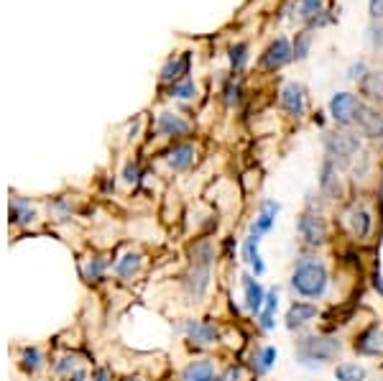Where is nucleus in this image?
<instances>
[{"label":"nucleus","instance_id":"obj_1","mask_svg":"<svg viewBox=\"0 0 383 381\" xmlns=\"http://www.w3.org/2000/svg\"><path fill=\"white\" fill-rule=\"evenodd\" d=\"M217 261V246L212 238H194L187 246V271L179 279L184 302L189 305H200L205 297L209 295L212 287V269Z\"/></svg>","mask_w":383,"mask_h":381},{"label":"nucleus","instance_id":"obj_2","mask_svg":"<svg viewBox=\"0 0 383 381\" xmlns=\"http://www.w3.org/2000/svg\"><path fill=\"white\" fill-rule=\"evenodd\" d=\"M342 351H345V343L337 333H299V338L294 343V361L301 369L317 371V369H325L327 364L337 361Z\"/></svg>","mask_w":383,"mask_h":381},{"label":"nucleus","instance_id":"obj_3","mask_svg":"<svg viewBox=\"0 0 383 381\" xmlns=\"http://www.w3.org/2000/svg\"><path fill=\"white\" fill-rule=\"evenodd\" d=\"M330 269L327 263L315 254H304L297 259L289 277V287L299 299L307 302H317V299H325L330 292Z\"/></svg>","mask_w":383,"mask_h":381},{"label":"nucleus","instance_id":"obj_4","mask_svg":"<svg viewBox=\"0 0 383 381\" xmlns=\"http://www.w3.org/2000/svg\"><path fill=\"white\" fill-rule=\"evenodd\" d=\"M297 233L304 248H312V251L325 248L330 243V221L325 218V212L301 210L297 218Z\"/></svg>","mask_w":383,"mask_h":381},{"label":"nucleus","instance_id":"obj_5","mask_svg":"<svg viewBox=\"0 0 383 381\" xmlns=\"http://www.w3.org/2000/svg\"><path fill=\"white\" fill-rule=\"evenodd\" d=\"M322 146H325V154L337 164V167H350L355 154L360 151V138L358 133H350V131H327L322 136Z\"/></svg>","mask_w":383,"mask_h":381},{"label":"nucleus","instance_id":"obj_6","mask_svg":"<svg viewBox=\"0 0 383 381\" xmlns=\"http://www.w3.org/2000/svg\"><path fill=\"white\" fill-rule=\"evenodd\" d=\"M179 333H182L187 343L194 346L197 351H207V348H215L220 343V328L217 322H212L209 317H187V320L179 322Z\"/></svg>","mask_w":383,"mask_h":381},{"label":"nucleus","instance_id":"obj_7","mask_svg":"<svg viewBox=\"0 0 383 381\" xmlns=\"http://www.w3.org/2000/svg\"><path fill=\"white\" fill-rule=\"evenodd\" d=\"M342 223H345V228H348V233L358 243H363V241H368L371 238V233H373V212H371V207H366L363 203H353L348 207V210L342 212Z\"/></svg>","mask_w":383,"mask_h":381},{"label":"nucleus","instance_id":"obj_8","mask_svg":"<svg viewBox=\"0 0 383 381\" xmlns=\"http://www.w3.org/2000/svg\"><path fill=\"white\" fill-rule=\"evenodd\" d=\"M317 187H319V195L330 200V203H337L345 197V185H342V171L340 167L335 164L330 156L322 159L319 164V174H317Z\"/></svg>","mask_w":383,"mask_h":381},{"label":"nucleus","instance_id":"obj_9","mask_svg":"<svg viewBox=\"0 0 383 381\" xmlns=\"http://www.w3.org/2000/svg\"><path fill=\"white\" fill-rule=\"evenodd\" d=\"M319 317V307L317 302H307V299H294L286 315H283V328L289 333H304L312 322Z\"/></svg>","mask_w":383,"mask_h":381},{"label":"nucleus","instance_id":"obj_10","mask_svg":"<svg viewBox=\"0 0 383 381\" xmlns=\"http://www.w3.org/2000/svg\"><path fill=\"white\" fill-rule=\"evenodd\" d=\"M360 97L353 93H335L330 100V118L337 128H350L355 126V113H358Z\"/></svg>","mask_w":383,"mask_h":381},{"label":"nucleus","instance_id":"obj_11","mask_svg":"<svg viewBox=\"0 0 383 381\" xmlns=\"http://www.w3.org/2000/svg\"><path fill=\"white\" fill-rule=\"evenodd\" d=\"M353 351L363 358H378L383 356V325L378 320H373L368 328L355 335L353 340Z\"/></svg>","mask_w":383,"mask_h":381},{"label":"nucleus","instance_id":"obj_12","mask_svg":"<svg viewBox=\"0 0 383 381\" xmlns=\"http://www.w3.org/2000/svg\"><path fill=\"white\" fill-rule=\"evenodd\" d=\"M143 266H146V256L138 248H125L123 254L118 256L115 263H113V271H115L118 281H136L143 274Z\"/></svg>","mask_w":383,"mask_h":381},{"label":"nucleus","instance_id":"obj_13","mask_svg":"<svg viewBox=\"0 0 383 381\" xmlns=\"http://www.w3.org/2000/svg\"><path fill=\"white\" fill-rule=\"evenodd\" d=\"M279 212H281V203H276V200H261L259 203V212H256V218L250 221L248 225V236H256L263 241V236H268L276 225V218H279Z\"/></svg>","mask_w":383,"mask_h":381},{"label":"nucleus","instance_id":"obj_14","mask_svg":"<svg viewBox=\"0 0 383 381\" xmlns=\"http://www.w3.org/2000/svg\"><path fill=\"white\" fill-rule=\"evenodd\" d=\"M355 126L368 141H383V113L375 111L373 105L360 102L358 113H355Z\"/></svg>","mask_w":383,"mask_h":381},{"label":"nucleus","instance_id":"obj_15","mask_svg":"<svg viewBox=\"0 0 383 381\" xmlns=\"http://www.w3.org/2000/svg\"><path fill=\"white\" fill-rule=\"evenodd\" d=\"M241 287H243V307H245V313H250L253 317H259V313L263 310L266 305V292L268 289L261 284L253 274H241Z\"/></svg>","mask_w":383,"mask_h":381},{"label":"nucleus","instance_id":"obj_16","mask_svg":"<svg viewBox=\"0 0 383 381\" xmlns=\"http://www.w3.org/2000/svg\"><path fill=\"white\" fill-rule=\"evenodd\" d=\"M276 361H279V348L276 346H256L250 351L248 356V369L253 376H266L276 369Z\"/></svg>","mask_w":383,"mask_h":381},{"label":"nucleus","instance_id":"obj_17","mask_svg":"<svg viewBox=\"0 0 383 381\" xmlns=\"http://www.w3.org/2000/svg\"><path fill=\"white\" fill-rule=\"evenodd\" d=\"M220 371L212 358L202 356V358H192L189 364L179 371V381H217Z\"/></svg>","mask_w":383,"mask_h":381},{"label":"nucleus","instance_id":"obj_18","mask_svg":"<svg viewBox=\"0 0 383 381\" xmlns=\"http://www.w3.org/2000/svg\"><path fill=\"white\" fill-rule=\"evenodd\" d=\"M292 59H294V49L289 46V41H286L283 36H279L276 41H271L266 54L261 57V67L268 69V72H276V69L286 67Z\"/></svg>","mask_w":383,"mask_h":381},{"label":"nucleus","instance_id":"obj_19","mask_svg":"<svg viewBox=\"0 0 383 381\" xmlns=\"http://www.w3.org/2000/svg\"><path fill=\"white\" fill-rule=\"evenodd\" d=\"M281 108L294 118H301L307 113V90L299 82H286L281 90Z\"/></svg>","mask_w":383,"mask_h":381},{"label":"nucleus","instance_id":"obj_20","mask_svg":"<svg viewBox=\"0 0 383 381\" xmlns=\"http://www.w3.org/2000/svg\"><path fill=\"white\" fill-rule=\"evenodd\" d=\"M110 266H113V261H108V256L92 254L80 261V274H82V279L87 281V284L97 287V284L105 281V274H108Z\"/></svg>","mask_w":383,"mask_h":381},{"label":"nucleus","instance_id":"obj_21","mask_svg":"<svg viewBox=\"0 0 383 381\" xmlns=\"http://www.w3.org/2000/svg\"><path fill=\"white\" fill-rule=\"evenodd\" d=\"M241 254H243V261L250 266V274H253L256 279H261V277L266 274V261H263V256H261V238L245 233V238H243V243H241Z\"/></svg>","mask_w":383,"mask_h":381},{"label":"nucleus","instance_id":"obj_22","mask_svg":"<svg viewBox=\"0 0 383 381\" xmlns=\"http://www.w3.org/2000/svg\"><path fill=\"white\" fill-rule=\"evenodd\" d=\"M16 364L26 376H39L44 371V366H46V353L39 346H24L18 348Z\"/></svg>","mask_w":383,"mask_h":381},{"label":"nucleus","instance_id":"obj_23","mask_svg":"<svg viewBox=\"0 0 383 381\" xmlns=\"http://www.w3.org/2000/svg\"><path fill=\"white\" fill-rule=\"evenodd\" d=\"M36 221H39V212L31 200H26V197L10 200V225L13 228H31Z\"/></svg>","mask_w":383,"mask_h":381},{"label":"nucleus","instance_id":"obj_24","mask_svg":"<svg viewBox=\"0 0 383 381\" xmlns=\"http://www.w3.org/2000/svg\"><path fill=\"white\" fill-rule=\"evenodd\" d=\"M156 131L167 138H182L192 131V123L179 113H161L156 120Z\"/></svg>","mask_w":383,"mask_h":381},{"label":"nucleus","instance_id":"obj_25","mask_svg":"<svg viewBox=\"0 0 383 381\" xmlns=\"http://www.w3.org/2000/svg\"><path fill=\"white\" fill-rule=\"evenodd\" d=\"M194 156H197V151H194V146H192V144L174 146V149L169 151V156H167L169 169L174 171V174H182V171H187L192 164H194Z\"/></svg>","mask_w":383,"mask_h":381},{"label":"nucleus","instance_id":"obj_26","mask_svg":"<svg viewBox=\"0 0 383 381\" xmlns=\"http://www.w3.org/2000/svg\"><path fill=\"white\" fill-rule=\"evenodd\" d=\"M360 95L371 102H383V69H371L360 80Z\"/></svg>","mask_w":383,"mask_h":381},{"label":"nucleus","instance_id":"obj_27","mask_svg":"<svg viewBox=\"0 0 383 381\" xmlns=\"http://www.w3.org/2000/svg\"><path fill=\"white\" fill-rule=\"evenodd\" d=\"M80 369H84L80 353L67 351V353H59V356L51 358V371H54V376H59V379H64V376L80 371Z\"/></svg>","mask_w":383,"mask_h":381},{"label":"nucleus","instance_id":"obj_28","mask_svg":"<svg viewBox=\"0 0 383 381\" xmlns=\"http://www.w3.org/2000/svg\"><path fill=\"white\" fill-rule=\"evenodd\" d=\"M335 381H368V369L355 361H342L333 369Z\"/></svg>","mask_w":383,"mask_h":381},{"label":"nucleus","instance_id":"obj_29","mask_svg":"<svg viewBox=\"0 0 383 381\" xmlns=\"http://www.w3.org/2000/svg\"><path fill=\"white\" fill-rule=\"evenodd\" d=\"M187 72H189V54H182V57H179V59H171L167 64V67H164V72H161V80H164V82H179V80H182L184 75H187Z\"/></svg>","mask_w":383,"mask_h":381},{"label":"nucleus","instance_id":"obj_30","mask_svg":"<svg viewBox=\"0 0 383 381\" xmlns=\"http://www.w3.org/2000/svg\"><path fill=\"white\" fill-rule=\"evenodd\" d=\"M309 49H312V31L304 28V31H299L297 39H294V59L304 62L309 57Z\"/></svg>","mask_w":383,"mask_h":381},{"label":"nucleus","instance_id":"obj_31","mask_svg":"<svg viewBox=\"0 0 383 381\" xmlns=\"http://www.w3.org/2000/svg\"><path fill=\"white\" fill-rule=\"evenodd\" d=\"M245 62H248V44H235L230 49V67H233L235 75L245 67Z\"/></svg>","mask_w":383,"mask_h":381},{"label":"nucleus","instance_id":"obj_32","mask_svg":"<svg viewBox=\"0 0 383 381\" xmlns=\"http://www.w3.org/2000/svg\"><path fill=\"white\" fill-rule=\"evenodd\" d=\"M276 322H279L276 320V313L274 310H266V307H263V310L259 313V317H256V325H259L261 333H274Z\"/></svg>","mask_w":383,"mask_h":381},{"label":"nucleus","instance_id":"obj_33","mask_svg":"<svg viewBox=\"0 0 383 381\" xmlns=\"http://www.w3.org/2000/svg\"><path fill=\"white\" fill-rule=\"evenodd\" d=\"M194 93H197V87L192 80H182V82L171 85V97H179V100H189V97H194Z\"/></svg>","mask_w":383,"mask_h":381},{"label":"nucleus","instance_id":"obj_34","mask_svg":"<svg viewBox=\"0 0 383 381\" xmlns=\"http://www.w3.org/2000/svg\"><path fill=\"white\" fill-rule=\"evenodd\" d=\"M49 210H51V215H54L57 221H67L69 215H72V203H69V200H64V197H57V200L49 205Z\"/></svg>","mask_w":383,"mask_h":381},{"label":"nucleus","instance_id":"obj_35","mask_svg":"<svg viewBox=\"0 0 383 381\" xmlns=\"http://www.w3.org/2000/svg\"><path fill=\"white\" fill-rule=\"evenodd\" d=\"M245 369H248V364H245V361H233V364H227V369L223 371V376H225L227 381H243V373H245Z\"/></svg>","mask_w":383,"mask_h":381},{"label":"nucleus","instance_id":"obj_36","mask_svg":"<svg viewBox=\"0 0 383 381\" xmlns=\"http://www.w3.org/2000/svg\"><path fill=\"white\" fill-rule=\"evenodd\" d=\"M368 41H371V46H373V49H381V46H383V26H381V21H373V24H371V28H368Z\"/></svg>","mask_w":383,"mask_h":381},{"label":"nucleus","instance_id":"obj_37","mask_svg":"<svg viewBox=\"0 0 383 381\" xmlns=\"http://www.w3.org/2000/svg\"><path fill=\"white\" fill-rule=\"evenodd\" d=\"M138 179H141V169H138V164L136 161H128L123 169V182L125 185H138Z\"/></svg>","mask_w":383,"mask_h":381},{"label":"nucleus","instance_id":"obj_38","mask_svg":"<svg viewBox=\"0 0 383 381\" xmlns=\"http://www.w3.org/2000/svg\"><path fill=\"white\" fill-rule=\"evenodd\" d=\"M225 102L230 105V108L241 102V85H238L235 80H230V82H227V87H225Z\"/></svg>","mask_w":383,"mask_h":381},{"label":"nucleus","instance_id":"obj_39","mask_svg":"<svg viewBox=\"0 0 383 381\" xmlns=\"http://www.w3.org/2000/svg\"><path fill=\"white\" fill-rule=\"evenodd\" d=\"M90 381H115V379H113V371H110L108 366H97L90 373Z\"/></svg>","mask_w":383,"mask_h":381},{"label":"nucleus","instance_id":"obj_40","mask_svg":"<svg viewBox=\"0 0 383 381\" xmlns=\"http://www.w3.org/2000/svg\"><path fill=\"white\" fill-rule=\"evenodd\" d=\"M366 75H368L366 62H355V64H353V67L348 69V77H350V80H363Z\"/></svg>","mask_w":383,"mask_h":381},{"label":"nucleus","instance_id":"obj_41","mask_svg":"<svg viewBox=\"0 0 383 381\" xmlns=\"http://www.w3.org/2000/svg\"><path fill=\"white\" fill-rule=\"evenodd\" d=\"M368 8L373 21H383V0H368Z\"/></svg>","mask_w":383,"mask_h":381},{"label":"nucleus","instance_id":"obj_42","mask_svg":"<svg viewBox=\"0 0 383 381\" xmlns=\"http://www.w3.org/2000/svg\"><path fill=\"white\" fill-rule=\"evenodd\" d=\"M62 381H90V371L87 369H80V371L69 373V376H64Z\"/></svg>","mask_w":383,"mask_h":381},{"label":"nucleus","instance_id":"obj_43","mask_svg":"<svg viewBox=\"0 0 383 381\" xmlns=\"http://www.w3.org/2000/svg\"><path fill=\"white\" fill-rule=\"evenodd\" d=\"M373 287H375V292L383 297V274H381V271H378V274L373 277Z\"/></svg>","mask_w":383,"mask_h":381},{"label":"nucleus","instance_id":"obj_44","mask_svg":"<svg viewBox=\"0 0 383 381\" xmlns=\"http://www.w3.org/2000/svg\"><path fill=\"white\" fill-rule=\"evenodd\" d=\"M125 381H146V379H143V376H138V373H136V376H128V379H125Z\"/></svg>","mask_w":383,"mask_h":381},{"label":"nucleus","instance_id":"obj_45","mask_svg":"<svg viewBox=\"0 0 383 381\" xmlns=\"http://www.w3.org/2000/svg\"><path fill=\"white\" fill-rule=\"evenodd\" d=\"M217 381H227V379H225V376H223V373H220V379H217Z\"/></svg>","mask_w":383,"mask_h":381},{"label":"nucleus","instance_id":"obj_46","mask_svg":"<svg viewBox=\"0 0 383 381\" xmlns=\"http://www.w3.org/2000/svg\"><path fill=\"white\" fill-rule=\"evenodd\" d=\"M146 381H158V379H146Z\"/></svg>","mask_w":383,"mask_h":381},{"label":"nucleus","instance_id":"obj_47","mask_svg":"<svg viewBox=\"0 0 383 381\" xmlns=\"http://www.w3.org/2000/svg\"><path fill=\"white\" fill-rule=\"evenodd\" d=\"M381 381H383V376H381Z\"/></svg>","mask_w":383,"mask_h":381}]
</instances>
